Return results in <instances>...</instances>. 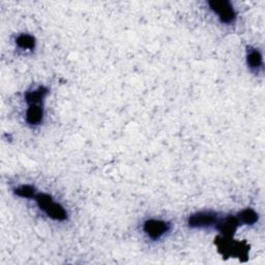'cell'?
<instances>
[{
    "instance_id": "cell-7",
    "label": "cell",
    "mask_w": 265,
    "mask_h": 265,
    "mask_svg": "<svg viewBox=\"0 0 265 265\" xmlns=\"http://www.w3.org/2000/svg\"><path fill=\"white\" fill-rule=\"evenodd\" d=\"M43 108L39 104H33L29 105V109L27 111L26 119L29 124H38L41 120H43Z\"/></svg>"
},
{
    "instance_id": "cell-10",
    "label": "cell",
    "mask_w": 265,
    "mask_h": 265,
    "mask_svg": "<svg viewBox=\"0 0 265 265\" xmlns=\"http://www.w3.org/2000/svg\"><path fill=\"white\" fill-rule=\"evenodd\" d=\"M17 45L22 49H33L35 46V39L29 34H21L17 38Z\"/></svg>"
},
{
    "instance_id": "cell-11",
    "label": "cell",
    "mask_w": 265,
    "mask_h": 265,
    "mask_svg": "<svg viewBox=\"0 0 265 265\" xmlns=\"http://www.w3.org/2000/svg\"><path fill=\"white\" fill-rule=\"evenodd\" d=\"M248 63L251 67L257 68L262 64V56L257 50H251L248 55Z\"/></svg>"
},
{
    "instance_id": "cell-8",
    "label": "cell",
    "mask_w": 265,
    "mask_h": 265,
    "mask_svg": "<svg viewBox=\"0 0 265 265\" xmlns=\"http://www.w3.org/2000/svg\"><path fill=\"white\" fill-rule=\"evenodd\" d=\"M48 89L45 87H38L37 89L33 90V91H29L26 93V102L28 103L29 105H33V104H39L40 101L44 99L45 95L47 94Z\"/></svg>"
},
{
    "instance_id": "cell-3",
    "label": "cell",
    "mask_w": 265,
    "mask_h": 265,
    "mask_svg": "<svg viewBox=\"0 0 265 265\" xmlns=\"http://www.w3.org/2000/svg\"><path fill=\"white\" fill-rule=\"evenodd\" d=\"M218 217L216 214L214 213H207V212H203V213H198V214H195L192 215L189 218V226L193 227V228H202V227H208V226H212L214 224H217L218 222Z\"/></svg>"
},
{
    "instance_id": "cell-5",
    "label": "cell",
    "mask_w": 265,
    "mask_h": 265,
    "mask_svg": "<svg viewBox=\"0 0 265 265\" xmlns=\"http://www.w3.org/2000/svg\"><path fill=\"white\" fill-rule=\"evenodd\" d=\"M169 230V224L163 221L149 220L145 222L144 231L151 239H160L167 231Z\"/></svg>"
},
{
    "instance_id": "cell-6",
    "label": "cell",
    "mask_w": 265,
    "mask_h": 265,
    "mask_svg": "<svg viewBox=\"0 0 265 265\" xmlns=\"http://www.w3.org/2000/svg\"><path fill=\"white\" fill-rule=\"evenodd\" d=\"M217 227L218 229L224 234L226 237H232L234 232L236 231L237 227L240 225V221L235 217H227L224 220H221L217 222Z\"/></svg>"
},
{
    "instance_id": "cell-4",
    "label": "cell",
    "mask_w": 265,
    "mask_h": 265,
    "mask_svg": "<svg viewBox=\"0 0 265 265\" xmlns=\"http://www.w3.org/2000/svg\"><path fill=\"white\" fill-rule=\"evenodd\" d=\"M212 9L216 11L223 23H231L235 19V12L228 1H211Z\"/></svg>"
},
{
    "instance_id": "cell-9",
    "label": "cell",
    "mask_w": 265,
    "mask_h": 265,
    "mask_svg": "<svg viewBox=\"0 0 265 265\" xmlns=\"http://www.w3.org/2000/svg\"><path fill=\"white\" fill-rule=\"evenodd\" d=\"M237 219H239L240 223H244V224H254V223L257 222L258 220V215L253 211V209H245V211H243L239 217H237Z\"/></svg>"
},
{
    "instance_id": "cell-12",
    "label": "cell",
    "mask_w": 265,
    "mask_h": 265,
    "mask_svg": "<svg viewBox=\"0 0 265 265\" xmlns=\"http://www.w3.org/2000/svg\"><path fill=\"white\" fill-rule=\"evenodd\" d=\"M15 193L23 198H32L35 197L34 188L31 186H22L15 190Z\"/></svg>"
},
{
    "instance_id": "cell-1",
    "label": "cell",
    "mask_w": 265,
    "mask_h": 265,
    "mask_svg": "<svg viewBox=\"0 0 265 265\" xmlns=\"http://www.w3.org/2000/svg\"><path fill=\"white\" fill-rule=\"evenodd\" d=\"M216 244L219 248L220 253L223 256H236V257H247L249 247L246 243H239L231 241V237H218Z\"/></svg>"
},
{
    "instance_id": "cell-2",
    "label": "cell",
    "mask_w": 265,
    "mask_h": 265,
    "mask_svg": "<svg viewBox=\"0 0 265 265\" xmlns=\"http://www.w3.org/2000/svg\"><path fill=\"white\" fill-rule=\"evenodd\" d=\"M35 200L40 209L52 219L57 221H64L66 219V213L61 205L55 203L52 198L47 194H37L35 195Z\"/></svg>"
}]
</instances>
